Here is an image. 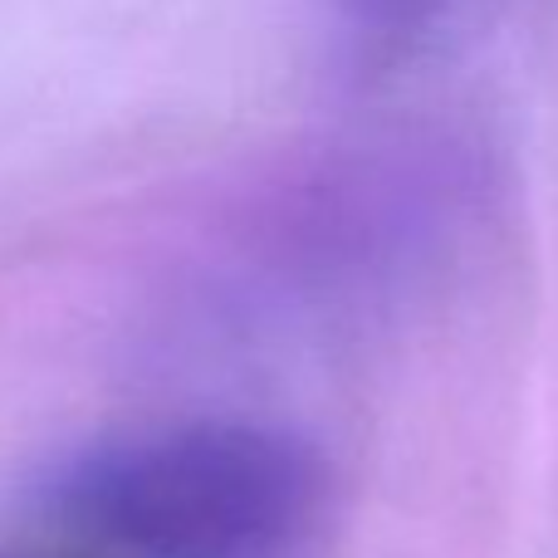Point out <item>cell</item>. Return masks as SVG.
<instances>
[{"label":"cell","instance_id":"2","mask_svg":"<svg viewBox=\"0 0 558 558\" xmlns=\"http://www.w3.org/2000/svg\"><path fill=\"white\" fill-rule=\"evenodd\" d=\"M471 0H333L338 25L363 54L392 59L446 29Z\"/></svg>","mask_w":558,"mask_h":558},{"label":"cell","instance_id":"1","mask_svg":"<svg viewBox=\"0 0 558 558\" xmlns=\"http://www.w3.org/2000/svg\"><path fill=\"white\" fill-rule=\"evenodd\" d=\"M333 481L308 441L255 422H182L59 456L35 510L84 558H308Z\"/></svg>","mask_w":558,"mask_h":558},{"label":"cell","instance_id":"3","mask_svg":"<svg viewBox=\"0 0 558 558\" xmlns=\"http://www.w3.org/2000/svg\"><path fill=\"white\" fill-rule=\"evenodd\" d=\"M0 558H29V554H0Z\"/></svg>","mask_w":558,"mask_h":558}]
</instances>
